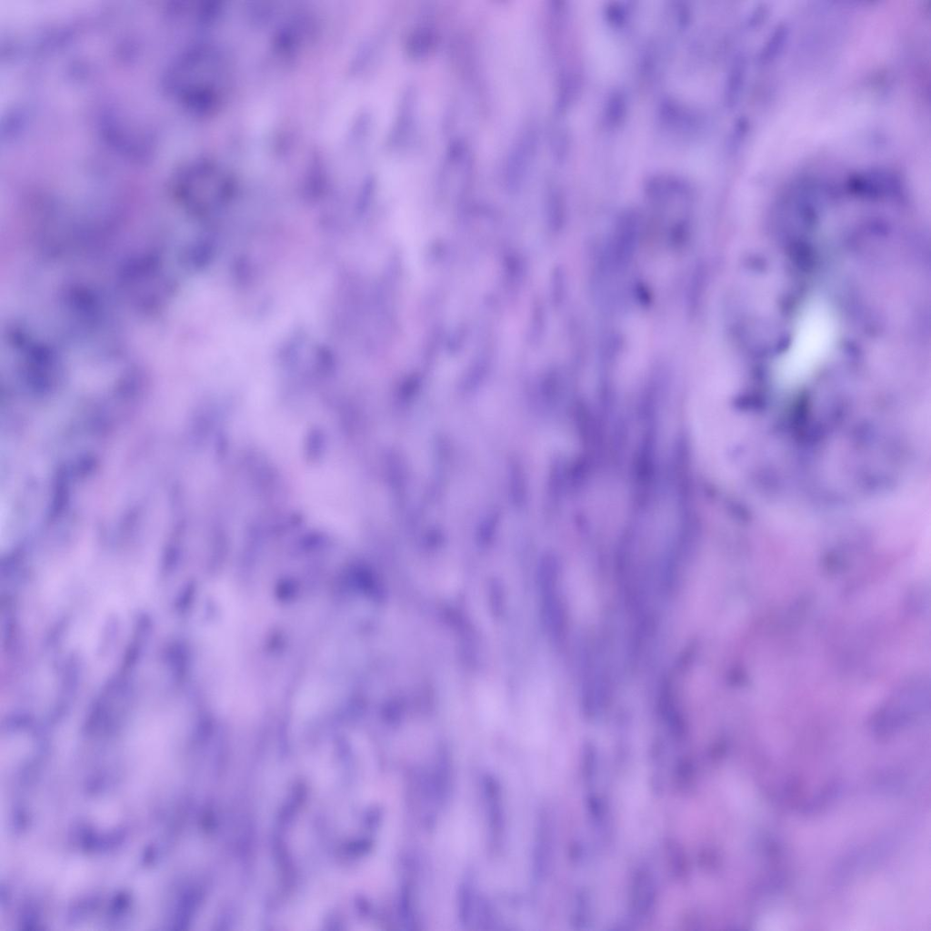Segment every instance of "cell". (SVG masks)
Wrapping results in <instances>:
<instances>
[{
    "instance_id": "obj_1",
    "label": "cell",
    "mask_w": 931,
    "mask_h": 931,
    "mask_svg": "<svg viewBox=\"0 0 931 931\" xmlns=\"http://www.w3.org/2000/svg\"><path fill=\"white\" fill-rule=\"evenodd\" d=\"M197 624L201 666L217 706H230L239 688L242 607L235 591L218 582L207 592Z\"/></svg>"
},
{
    "instance_id": "obj_2",
    "label": "cell",
    "mask_w": 931,
    "mask_h": 931,
    "mask_svg": "<svg viewBox=\"0 0 931 931\" xmlns=\"http://www.w3.org/2000/svg\"><path fill=\"white\" fill-rule=\"evenodd\" d=\"M310 509L323 522L347 531L353 523V509L349 485L333 471H320L308 479Z\"/></svg>"
}]
</instances>
